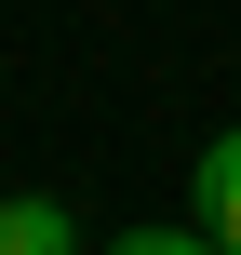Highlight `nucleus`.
I'll list each match as a JSON object with an SVG mask.
<instances>
[{"label":"nucleus","instance_id":"f257e3e1","mask_svg":"<svg viewBox=\"0 0 241 255\" xmlns=\"http://www.w3.org/2000/svg\"><path fill=\"white\" fill-rule=\"evenodd\" d=\"M188 202H201V229H215V242L241 255V121L215 134V148H201V175H188Z\"/></svg>","mask_w":241,"mask_h":255},{"label":"nucleus","instance_id":"f03ea898","mask_svg":"<svg viewBox=\"0 0 241 255\" xmlns=\"http://www.w3.org/2000/svg\"><path fill=\"white\" fill-rule=\"evenodd\" d=\"M0 255H80V215L40 202V188H13V202H0Z\"/></svg>","mask_w":241,"mask_h":255},{"label":"nucleus","instance_id":"7ed1b4c3","mask_svg":"<svg viewBox=\"0 0 241 255\" xmlns=\"http://www.w3.org/2000/svg\"><path fill=\"white\" fill-rule=\"evenodd\" d=\"M107 255H228V242H215V229H121Z\"/></svg>","mask_w":241,"mask_h":255}]
</instances>
